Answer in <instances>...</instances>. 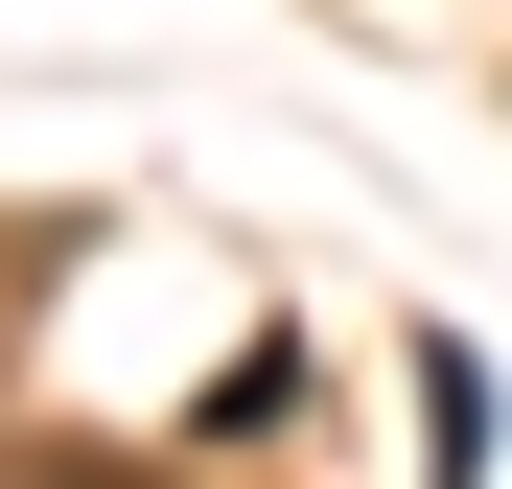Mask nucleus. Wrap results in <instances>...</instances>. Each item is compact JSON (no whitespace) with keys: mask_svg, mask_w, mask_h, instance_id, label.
<instances>
[{"mask_svg":"<svg viewBox=\"0 0 512 489\" xmlns=\"http://www.w3.org/2000/svg\"><path fill=\"white\" fill-rule=\"evenodd\" d=\"M0 489H163V466H94V443H0Z\"/></svg>","mask_w":512,"mask_h":489,"instance_id":"f257e3e1","label":"nucleus"}]
</instances>
